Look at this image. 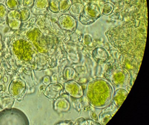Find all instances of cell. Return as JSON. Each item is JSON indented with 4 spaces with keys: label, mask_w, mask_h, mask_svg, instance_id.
Instances as JSON below:
<instances>
[{
    "label": "cell",
    "mask_w": 149,
    "mask_h": 125,
    "mask_svg": "<svg viewBox=\"0 0 149 125\" xmlns=\"http://www.w3.org/2000/svg\"><path fill=\"white\" fill-rule=\"evenodd\" d=\"M93 38L90 34H84L83 37V43L86 46H89L91 45L93 42Z\"/></svg>",
    "instance_id": "obj_27"
},
{
    "label": "cell",
    "mask_w": 149,
    "mask_h": 125,
    "mask_svg": "<svg viewBox=\"0 0 149 125\" xmlns=\"http://www.w3.org/2000/svg\"><path fill=\"white\" fill-rule=\"evenodd\" d=\"M26 86V82L20 78H15L9 85V94L15 98H18L25 92Z\"/></svg>",
    "instance_id": "obj_7"
},
{
    "label": "cell",
    "mask_w": 149,
    "mask_h": 125,
    "mask_svg": "<svg viewBox=\"0 0 149 125\" xmlns=\"http://www.w3.org/2000/svg\"><path fill=\"white\" fill-rule=\"evenodd\" d=\"M128 94V93L127 90L124 89H118L114 91L112 100L114 105L120 108Z\"/></svg>",
    "instance_id": "obj_13"
},
{
    "label": "cell",
    "mask_w": 149,
    "mask_h": 125,
    "mask_svg": "<svg viewBox=\"0 0 149 125\" xmlns=\"http://www.w3.org/2000/svg\"><path fill=\"white\" fill-rule=\"evenodd\" d=\"M102 14L105 16H109L112 13L114 10V6L110 2L105 3L100 6Z\"/></svg>",
    "instance_id": "obj_17"
},
{
    "label": "cell",
    "mask_w": 149,
    "mask_h": 125,
    "mask_svg": "<svg viewBox=\"0 0 149 125\" xmlns=\"http://www.w3.org/2000/svg\"><path fill=\"white\" fill-rule=\"evenodd\" d=\"M29 124L26 116L18 109H5L0 112V125Z\"/></svg>",
    "instance_id": "obj_3"
},
{
    "label": "cell",
    "mask_w": 149,
    "mask_h": 125,
    "mask_svg": "<svg viewBox=\"0 0 149 125\" xmlns=\"http://www.w3.org/2000/svg\"><path fill=\"white\" fill-rule=\"evenodd\" d=\"M84 5L82 3L77 2L72 4L70 8V15L73 17L79 16L83 11Z\"/></svg>",
    "instance_id": "obj_16"
},
{
    "label": "cell",
    "mask_w": 149,
    "mask_h": 125,
    "mask_svg": "<svg viewBox=\"0 0 149 125\" xmlns=\"http://www.w3.org/2000/svg\"><path fill=\"white\" fill-rule=\"evenodd\" d=\"M94 61L99 64L106 63L109 60V54L106 49L103 47H98L94 49L92 52Z\"/></svg>",
    "instance_id": "obj_12"
},
{
    "label": "cell",
    "mask_w": 149,
    "mask_h": 125,
    "mask_svg": "<svg viewBox=\"0 0 149 125\" xmlns=\"http://www.w3.org/2000/svg\"><path fill=\"white\" fill-rule=\"evenodd\" d=\"M5 3L8 10L10 11L18 10L19 6V1L17 0H6Z\"/></svg>",
    "instance_id": "obj_22"
},
{
    "label": "cell",
    "mask_w": 149,
    "mask_h": 125,
    "mask_svg": "<svg viewBox=\"0 0 149 125\" xmlns=\"http://www.w3.org/2000/svg\"><path fill=\"white\" fill-rule=\"evenodd\" d=\"M64 88L66 92L73 98L79 99L83 96L82 86L75 81H67L65 84Z\"/></svg>",
    "instance_id": "obj_9"
},
{
    "label": "cell",
    "mask_w": 149,
    "mask_h": 125,
    "mask_svg": "<svg viewBox=\"0 0 149 125\" xmlns=\"http://www.w3.org/2000/svg\"><path fill=\"white\" fill-rule=\"evenodd\" d=\"M49 2L47 0H36L34 1V6L37 10H45L48 7Z\"/></svg>",
    "instance_id": "obj_21"
},
{
    "label": "cell",
    "mask_w": 149,
    "mask_h": 125,
    "mask_svg": "<svg viewBox=\"0 0 149 125\" xmlns=\"http://www.w3.org/2000/svg\"><path fill=\"white\" fill-rule=\"evenodd\" d=\"M8 25L12 30H16L19 29L21 22L20 20H8Z\"/></svg>",
    "instance_id": "obj_26"
},
{
    "label": "cell",
    "mask_w": 149,
    "mask_h": 125,
    "mask_svg": "<svg viewBox=\"0 0 149 125\" xmlns=\"http://www.w3.org/2000/svg\"><path fill=\"white\" fill-rule=\"evenodd\" d=\"M72 5L71 1L69 0H61L59 2V12L65 13L69 11Z\"/></svg>",
    "instance_id": "obj_20"
},
{
    "label": "cell",
    "mask_w": 149,
    "mask_h": 125,
    "mask_svg": "<svg viewBox=\"0 0 149 125\" xmlns=\"http://www.w3.org/2000/svg\"><path fill=\"white\" fill-rule=\"evenodd\" d=\"M28 39L22 36L17 37L12 46L14 54L19 60L30 63L35 58L36 54L32 44Z\"/></svg>",
    "instance_id": "obj_2"
},
{
    "label": "cell",
    "mask_w": 149,
    "mask_h": 125,
    "mask_svg": "<svg viewBox=\"0 0 149 125\" xmlns=\"http://www.w3.org/2000/svg\"><path fill=\"white\" fill-rule=\"evenodd\" d=\"M59 2L58 0H51L49 1L48 8L52 13H59Z\"/></svg>",
    "instance_id": "obj_23"
},
{
    "label": "cell",
    "mask_w": 149,
    "mask_h": 125,
    "mask_svg": "<svg viewBox=\"0 0 149 125\" xmlns=\"http://www.w3.org/2000/svg\"><path fill=\"white\" fill-rule=\"evenodd\" d=\"M50 78L49 76H46L43 78V80H42V83L43 84H44L46 86H48V85L50 84Z\"/></svg>",
    "instance_id": "obj_31"
},
{
    "label": "cell",
    "mask_w": 149,
    "mask_h": 125,
    "mask_svg": "<svg viewBox=\"0 0 149 125\" xmlns=\"http://www.w3.org/2000/svg\"><path fill=\"white\" fill-rule=\"evenodd\" d=\"M114 87L107 80L93 78L86 84L85 96L89 104L97 109L104 108L112 100Z\"/></svg>",
    "instance_id": "obj_1"
},
{
    "label": "cell",
    "mask_w": 149,
    "mask_h": 125,
    "mask_svg": "<svg viewBox=\"0 0 149 125\" xmlns=\"http://www.w3.org/2000/svg\"><path fill=\"white\" fill-rule=\"evenodd\" d=\"M63 90V87L60 84L50 83L47 86L44 94L49 99H56L60 97Z\"/></svg>",
    "instance_id": "obj_10"
},
{
    "label": "cell",
    "mask_w": 149,
    "mask_h": 125,
    "mask_svg": "<svg viewBox=\"0 0 149 125\" xmlns=\"http://www.w3.org/2000/svg\"><path fill=\"white\" fill-rule=\"evenodd\" d=\"M14 97L7 93H2L0 94V106L4 109L10 108L14 104Z\"/></svg>",
    "instance_id": "obj_15"
},
{
    "label": "cell",
    "mask_w": 149,
    "mask_h": 125,
    "mask_svg": "<svg viewBox=\"0 0 149 125\" xmlns=\"http://www.w3.org/2000/svg\"><path fill=\"white\" fill-rule=\"evenodd\" d=\"M2 47L3 45L2 42H1V41H0V51H1V50H2Z\"/></svg>",
    "instance_id": "obj_33"
},
{
    "label": "cell",
    "mask_w": 149,
    "mask_h": 125,
    "mask_svg": "<svg viewBox=\"0 0 149 125\" xmlns=\"http://www.w3.org/2000/svg\"><path fill=\"white\" fill-rule=\"evenodd\" d=\"M8 10L6 6L0 3V23L6 21L7 19Z\"/></svg>",
    "instance_id": "obj_24"
},
{
    "label": "cell",
    "mask_w": 149,
    "mask_h": 125,
    "mask_svg": "<svg viewBox=\"0 0 149 125\" xmlns=\"http://www.w3.org/2000/svg\"><path fill=\"white\" fill-rule=\"evenodd\" d=\"M105 108L98 117V121L102 125H106L119 108L115 105L107 106Z\"/></svg>",
    "instance_id": "obj_11"
},
{
    "label": "cell",
    "mask_w": 149,
    "mask_h": 125,
    "mask_svg": "<svg viewBox=\"0 0 149 125\" xmlns=\"http://www.w3.org/2000/svg\"><path fill=\"white\" fill-rule=\"evenodd\" d=\"M7 19L9 20H18L21 21V15L19 10H10L8 13Z\"/></svg>",
    "instance_id": "obj_25"
},
{
    "label": "cell",
    "mask_w": 149,
    "mask_h": 125,
    "mask_svg": "<svg viewBox=\"0 0 149 125\" xmlns=\"http://www.w3.org/2000/svg\"><path fill=\"white\" fill-rule=\"evenodd\" d=\"M110 82L115 86L124 87L128 83L130 75L126 70L116 68L112 70L109 76Z\"/></svg>",
    "instance_id": "obj_6"
},
{
    "label": "cell",
    "mask_w": 149,
    "mask_h": 125,
    "mask_svg": "<svg viewBox=\"0 0 149 125\" xmlns=\"http://www.w3.org/2000/svg\"><path fill=\"white\" fill-rule=\"evenodd\" d=\"M26 37L40 52H47L48 45L46 38L38 29H33L29 30L26 33Z\"/></svg>",
    "instance_id": "obj_5"
},
{
    "label": "cell",
    "mask_w": 149,
    "mask_h": 125,
    "mask_svg": "<svg viewBox=\"0 0 149 125\" xmlns=\"http://www.w3.org/2000/svg\"><path fill=\"white\" fill-rule=\"evenodd\" d=\"M90 117L92 120L97 122L98 121V117L97 114L95 111H91L90 112Z\"/></svg>",
    "instance_id": "obj_30"
},
{
    "label": "cell",
    "mask_w": 149,
    "mask_h": 125,
    "mask_svg": "<svg viewBox=\"0 0 149 125\" xmlns=\"http://www.w3.org/2000/svg\"><path fill=\"white\" fill-rule=\"evenodd\" d=\"M70 102L66 98H58L56 99L54 103V109L58 112H66L70 108Z\"/></svg>",
    "instance_id": "obj_14"
},
{
    "label": "cell",
    "mask_w": 149,
    "mask_h": 125,
    "mask_svg": "<svg viewBox=\"0 0 149 125\" xmlns=\"http://www.w3.org/2000/svg\"><path fill=\"white\" fill-rule=\"evenodd\" d=\"M58 24L62 29L70 32L75 31L77 26V20L68 14L61 15L58 18Z\"/></svg>",
    "instance_id": "obj_8"
},
{
    "label": "cell",
    "mask_w": 149,
    "mask_h": 125,
    "mask_svg": "<svg viewBox=\"0 0 149 125\" xmlns=\"http://www.w3.org/2000/svg\"><path fill=\"white\" fill-rule=\"evenodd\" d=\"M34 1L33 0H25L22 1V5L25 8L30 9L34 6Z\"/></svg>",
    "instance_id": "obj_28"
},
{
    "label": "cell",
    "mask_w": 149,
    "mask_h": 125,
    "mask_svg": "<svg viewBox=\"0 0 149 125\" xmlns=\"http://www.w3.org/2000/svg\"><path fill=\"white\" fill-rule=\"evenodd\" d=\"M57 125H74V124L73 123L72 121L70 120H66L62 121L61 122H59Z\"/></svg>",
    "instance_id": "obj_32"
},
{
    "label": "cell",
    "mask_w": 149,
    "mask_h": 125,
    "mask_svg": "<svg viewBox=\"0 0 149 125\" xmlns=\"http://www.w3.org/2000/svg\"><path fill=\"white\" fill-rule=\"evenodd\" d=\"M102 15L100 6L94 3H88L84 6L83 11L79 16V21L84 25L91 24Z\"/></svg>",
    "instance_id": "obj_4"
},
{
    "label": "cell",
    "mask_w": 149,
    "mask_h": 125,
    "mask_svg": "<svg viewBox=\"0 0 149 125\" xmlns=\"http://www.w3.org/2000/svg\"><path fill=\"white\" fill-rule=\"evenodd\" d=\"M1 34H0V41H1Z\"/></svg>",
    "instance_id": "obj_35"
},
{
    "label": "cell",
    "mask_w": 149,
    "mask_h": 125,
    "mask_svg": "<svg viewBox=\"0 0 149 125\" xmlns=\"http://www.w3.org/2000/svg\"><path fill=\"white\" fill-rule=\"evenodd\" d=\"M3 79V76L2 75V74H1V73H0V83L1 82H2V80Z\"/></svg>",
    "instance_id": "obj_34"
},
{
    "label": "cell",
    "mask_w": 149,
    "mask_h": 125,
    "mask_svg": "<svg viewBox=\"0 0 149 125\" xmlns=\"http://www.w3.org/2000/svg\"><path fill=\"white\" fill-rule=\"evenodd\" d=\"M21 15V22H27L30 20L31 17V11L30 9L22 8L19 10Z\"/></svg>",
    "instance_id": "obj_19"
},
{
    "label": "cell",
    "mask_w": 149,
    "mask_h": 125,
    "mask_svg": "<svg viewBox=\"0 0 149 125\" xmlns=\"http://www.w3.org/2000/svg\"><path fill=\"white\" fill-rule=\"evenodd\" d=\"M76 75L75 70L72 68L68 66L65 68L63 71V77L66 80H73Z\"/></svg>",
    "instance_id": "obj_18"
},
{
    "label": "cell",
    "mask_w": 149,
    "mask_h": 125,
    "mask_svg": "<svg viewBox=\"0 0 149 125\" xmlns=\"http://www.w3.org/2000/svg\"><path fill=\"white\" fill-rule=\"evenodd\" d=\"M74 125H88L87 119L84 118H80L77 119Z\"/></svg>",
    "instance_id": "obj_29"
}]
</instances>
